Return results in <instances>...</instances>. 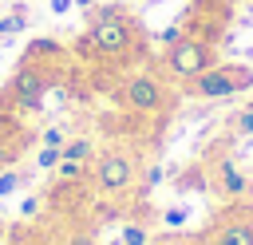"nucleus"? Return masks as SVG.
<instances>
[{
    "label": "nucleus",
    "instance_id": "f3484780",
    "mask_svg": "<svg viewBox=\"0 0 253 245\" xmlns=\"http://www.w3.org/2000/svg\"><path fill=\"white\" fill-rule=\"evenodd\" d=\"M63 142H67V130H63V126H47V130L40 134V146H59V150H63Z\"/></svg>",
    "mask_w": 253,
    "mask_h": 245
},
{
    "label": "nucleus",
    "instance_id": "dca6fc26",
    "mask_svg": "<svg viewBox=\"0 0 253 245\" xmlns=\"http://www.w3.org/2000/svg\"><path fill=\"white\" fill-rule=\"evenodd\" d=\"M186 221H190V209H186V205H170V209L162 213V225H166V229H182Z\"/></svg>",
    "mask_w": 253,
    "mask_h": 245
},
{
    "label": "nucleus",
    "instance_id": "9b49d317",
    "mask_svg": "<svg viewBox=\"0 0 253 245\" xmlns=\"http://www.w3.org/2000/svg\"><path fill=\"white\" fill-rule=\"evenodd\" d=\"M178 190H210V170L206 166H186L178 178H174Z\"/></svg>",
    "mask_w": 253,
    "mask_h": 245
},
{
    "label": "nucleus",
    "instance_id": "393cba45",
    "mask_svg": "<svg viewBox=\"0 0 253 245\" xmlns=\"http://www.w3.org/2000/svg\"><path fill=\"white\" fill-rule=\"evenodd\" d=\"M249 182H253V170H249Z\"/></svg>",
    "mask_w": 253,
    "mask_h": 245
},
{
    "label": "nucleus",
    "instance_id": "7ed1b4c3",
    "mask_svg": "<svg viewBox=\"0 0 253 245\" xmlns=\"http://www.w3.org/2000/svg\"><path fill=\"white\" fill-rule=\"evenodd\" d=\"M115 103L138 119H150V115H166L174 95H170V83L166 75L158 71H126L115 87Z\"/></svg>",
    "mask_w": 253,
    "mask_h": 245
},
{
    "label": "nucleus",
    "instance_id": "2eb2a0df",
    "mask_svg": "<svg viewBox=\"0 0 253 245\" xmlns=\"http://www.w3.org/2000/svg\"><path fill=\"white\" fill-rule=\"evenodd\" d=\"M59 158H63L59 146H40V154H36V170H55Z\"/></svg>",
    "mask_w": 253,
    "mask_h": 245
},
{
    "label": "nucleus",
    "instance_id": "39448f33",
    "mask_svg": "<svg viewBox=\"0 0 253 245\" xmlns=\"http://www.w3.org/2000/svg\"><path fill=\"white\" fill-rule=\"evenodd\" d=\"M249 87H253V67H249V63H213V67H206L202 75L186 79V83H182V95L217 103V99H233V95H241V91H249Z\"/></svg>",
    "mask_w": 253,
    "mask_h": 245
},
{
    "label": "nucleus",
    "instance_id": "aec40b11",
    "mask_svg": "<svg viewBox=\"0 0 253 245\" xmlns=\"http://www.w3.org/2000/svg\"><path fill=\"white\" fill-rule=\"evenodd\" d=\"M162 174H166V170H162V166H146V170H142V178H138V182H142V186H146V190H150V186H158V182H162Z\"/></svg>",
    "mask_w": 253,
    "mask_h": 245
},
{
    "label": "nucleus",
    "instance_id": "f257e3e1",
    "mask_svg": "<svg viewBox=\"0 0 253 245\" xmlns=\"http://www.w3.org/2000/svg\"><path fill=\"white\" fill-rule=\"evenodd\" d=\"M87 36L83 43L91 47L95 59L103 63H134L146 55V40L134 24V16H126L123 4H103V8H91L87 16Z\"/></svg>",
    "mask_w": 253,
    "mask_h": 245
},
{
    "label": "nucleus",
    "instance_id": "412c9836",
    "mask_svg": "<svg viewBox=\"0 0 253 245\" xmlns=\"http://www.w3.org/2000/svg\"><path fill=\"white\" fill-rule=\"evenodd\" d=\"M158 245H202V237H186V233H166Z\"/></svg>",
    "mask_w": 253,
    "mask_h": 245
},
{
    "label": "nucleus",
    "instance_id": "4be33fe9",
    "mask_svg": "<svg viewBox=\"0 0 253 245\" xmlns=\"http://www.w3.org/2000/svg\"><path fill=\"white\" fill-rule=\"evenodd\" d=\"M36 213H40V198L32 194V198H24V202H20V217H36Z\"/></svg>",
    "mask_w": 253,
    "mask_h": 245
},
{
    "label": "nucleus",
    "instance_id": "9d476101",
    "mask_svg": "<svg viewBox=\"0 0 253 245\" xmlns=\"http://www.w3.org/2000/svg\"><path fill=\"white\" fill-rule=\"evenodd\" d=\"M63 158L91 162V158H95V138H91V134H67V142H63Z\"/></svg>",
    "mask_w": 253,
    "mask_h": 245
},
{
    "label": "nucleus",
    "instance_id": "4468645a",
    "mask_svg": "<svg viewBox=\"0 0 253 245\" xmlns=\"http://www.w3.org/2000/svg\"><path fill=\"white\" fill-rule=\"evenodd\" d=\"M24 28H28V16H24V8H16V12L0 16V40H8V36H20Z\"/></svg>",
    "mask_w": 253,
    "mask_h": 245
},
{
    "label": "nucleus",
    "instance_id": "b1692460",
    "mask_svg": "<svg viewBox=\"0 0 253 245\" xmlns=\"http://www.w3.org/2000/svg\"><path fill=\"white\" fill-rule=\"evenodd\" d=\"M75 4H79V8H91V0H75Z\"/></svg>",
    "mask_w": 253,
    "mask_h": 245
},
{
    "label": "nucleus",
    "instance_id": "1a4fd4ad",
    "mask_svg": "<svg viewBox=\"0 0 253 245\" xmlns=\"http://www.w3.org/2000/svg\"><path fill=\"white\" fill-rule=\"evenodd\" d=\"M51 174L59 178V186H79V182H87V174H91V162H75V158H59V166H55Z\"/></svg>",
    "mask_w": 253,
    "mask_h": 245
},
{
    "label": "nucleus",
    "instance_id": "f8f14e48",
    "mask_svg": "<svg viewBox=\"0 0 253 245\" xmlns=\"http://www.w3.org/2000/svg\"><path fill=\"white\" fill-rule=\"evenodd\" d=\"M229 134H233V138H253V103L241 107V111L229 119Z\"/></svg>",
    "mask_w": 253,
    "mask_h": 245
},
{
    "label": "nucleus",
    "instance_id": "5701e85b",
    "mask_svg": "<svg viewBox=\"0 0 253 245\" xmlns=\"http://www.w3.org/2000/svg\"><path fill=\"white\" fill-rule=\"evenodd\" d=\"M71 4H75V0H51V12H59V16H63Z\"/></svg>",
    "mask_w": 253,
    "mask_h": 245
},
{
    "label": "nucleus",
    "instance_id": "a211bd4d",
    "mask_svg": "<svg viewBox=\"0 0 253 245\" xmlns=\"http://www.w3.org/2000/svg\"><path fill=\"white\" fill-rule=\"evenodd\" d=\"M182 32H186V28H182V20H178V24H170V28H162V32L154 36V43H158V47H170V43H174V40H178Z\"/></svg>",
    "mask_w": 253,
    "mask_h": 245
},
{
    "label": "nucleus",
    "instance_id": "423d86ee",
    "mask_svg": "<svg viewBox=\"0 0 253 245\" xmlns=\"http://www.w3.org/2000/svg\"><path fill=\"white\" fill-rule=\"evenodd\" d=\"M47 79H51V71L43 63H24L16 71V79L8 83V99L16 103V111H36L47 91Z\"/></svg>",
    "mask_w": 253,
    "mask_h": 245
},
{
    "label": "nucleus",
    "instance_id": "f03ea898",
    "mask_svg": "<svg viewBox=\"0 0 253 245\" xmlns=\"http://www.w3.org/2000/svg\"><path fill=\"white\" fill-rule=\"evenodd\" d=\"M138 178H142V158L130 146H107V150H99L91 158V174H87L91 190L103 194V198L130 194L138 186Z\"/></svg>",
    "mask_w": 253,
    "mask_h": 245
},
{
    "label": "nucleus",
    "instance_id": "20e7f679",
    "mask_svg": "<svg viewBox=\"0 0 253 245\" xmlns=\"http://www.w3.org/2000/svg\"><path fill=\"white\" fill-rule=\"evenodd\" d=\"M213 63H217V40H206L194 32H182L170 47H162V71H166V79H178V83L202 75Z\"/></svg>",
    "mask_w": 253,
    "mask_h": 245
},
{
    "label": "nucleus",
    "instance_id": "0eeeda50",
    "mask_svg": "<svg viewBox=\"0 0 253 245\" xmlns=\"http://www.w3.org/2000/svg\"><path fill=\"white\" fill-rule=\"evenodd\" d=\"M249 190H253L249 170H241L233 158H217V162L210 166V194H213V198H221V202H241Z\"/></svg>",
    "mask_w": 253,
    "mask_h": 245
},
{
    "label": "nucleus",
    "instance_id": "6ab92c4d",
    "mask_svg": "<svg viewBox=\"0 0 253 245\" xmlns=\"http://www.w3.org/2000/svg\"><path fill=\"white\" fill-rule=\"evenodd\" d=\"M20 182H24V178H20L16 170H4V174H0V198L16 194V190H20Z\"/></svg>",
    "mask_w": 253,
    "mask_h": 245
},
{
    "label": "nucleus",
    "instance_id": "6e6552de",
    "mask_svg": "<svg viewBox=\"0 0 253 245\" xmlns=\"http://www.w3.org/2000/svg\"><path fill=\"white\" fill-rule=\"evenodd\" d=\"M202 245H253V213H229L202 233Z\"/></svg>",
    "mask_w": 253,
    "mask_h": 245
},
{
    "label": "nucleus",
    "instance_id": "ddd939ff",
    "mask_svg": "<svg viewBox=\"0 0 253 245\" xmlns=\"http://www.w3.org/2000/svg\"><path fill=\"white\" fill-rule=\"evenodd\" d=\"M119 245H150V229L142 221H126L119 233Z\"/></svg>",
    "mask_w": 253,
    "mask_h": 245
}]
</instances>
